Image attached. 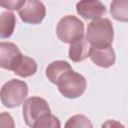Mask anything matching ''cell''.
<instances>
[{"label":"cell","mask_w":128,"mask_h":128,"mask_svg":"<svg viewBox=\"0 0 128 128\" xmlns=\"http://www.w3.org/2000/svg\"><path fill=\"white\" fill-rule=\"evenodd\" d=\"M114 38L112 22L108 18H99L91 21L87 26L86 39L91 46H111Z\"/></svg>","instance_id":"1"},{"label":"cell","mask_w":128,"mask_h":128,"mask_svg":"<svg viewBox=\"0 0 128 128\" xmlns=\"http://www.w3.org/2000/svg\"><path fill=\"white\" fill-rule=\"evenodd\" d=\"M56 85L65 98L75 99L85 92L87 82L83 75L73 71V69H69L58 78Z\"/></svg>","instance_id":"2"},{"label":"cell","mask_w":128,"mask_h":128,"mask_svg":"<svg viewBox=\"0 0 128 128\" xmlns=\"http://www.w3.org/2000/svg\"><path fill=\"white\" fill-rule=\"evenodd\" d=\"M28 95V85L25 81L11 79L0 90V100L7 108H15L24 103Z\"/></svg>","instance_id":"3"},{"label":"cell","mask_w":128,"mask_h":128,"mask_svg":"<svg viewBox=\"0 0 128 128\" xmlns=\"http://www.w3.org/2000/svg\"><path fill=\"white\" fill-rule=\"evenodd\" d=\"M56 34L59 40L71 44L84 37V23L76 16L66 15L59 20L56 26Z\"/></svg>","instance_id":"4"},{"label":"cell","mask_w":128,"mask_h":128,"mask_svg":"<svg viewBox=\"0 0 128 128\" xmlns=\"http://www.w3.org/2000/svg\"><path fill=\"white\" fill-rule=\"evenodd\" d=\"M48 113H51V109L47 101L41 97L33 96L24 102L23 118L26 125L29 127H33L35 122Z\"/></svg>","instance_id":"5"},{"label":"cell","mask_w":128,"mask_h":128,"mask_svg":"<svg viewBox=\"0 0 128 128\" xmlns=\"http://www.w3.org/2000/svg\"><path fill=\"white\" fill-rule=\"evenodd\" d=\"M21 20L27 24H40L46 15L45 5L40 0H25L21 8L18 9Z\"/></svg>","instance_id":"6"},{"label":"cell","mask_w":128,"mask_h":128,"mask_svg":"<svg viewBox=\"0 0 128 128\" xmlns=\"http://www.w3.org/2000/svg\"><path fill=\"white\" fill-rule=\"evenodd\" d=\"M76 11L85 20H95L101 18L107 10L100 0H80L76 4Z\"/></svg>","instance_id":"7"},{"label":"cell","mask_w":128,"mask_h":128,"mask_svg":"<svg viewBox=\"0 0 128 128\" xmlns=\"http://www.w3.org/2000/svg\"><path fill=\"white\" fill-rule=\"evenodd\" d=\"M91 61L99 67L102 68H109L115 64V52L112 46H105V47H90L89 56Z\"/></svg>","instance_id":"8"},{"label":"cell","mask_w":128,"mask_h":128,"mask_svg":"<svg viewBox=\"0 0 128 128\" xmlns=\"http://www.w3.org/2000/svg\"><path fill=\"white\" fill-rule=\"evenodd\" d=\"M22 55L18 46L11 42H0V67L12 71L17 59Z\"/></svg>","instance_id":"9"},{"label":"cell","mask_w":128,"mask_h":128,"mask_svg":"<svg viewBox=\"0 0 128 128\" xmlns=\"http://www.w3.org/2000/svg\"><path fill=\"white\" fill-rule=\"evenodd\" d=\"M90 47L91 45L85 36L71 43L68 51V56L70 60H72L73 62H81L85 60L89 56Z\"/></svg>","instance_id":"10"},{"label":"cell","mask_w":128,"mask_h":128,"mask_svg":"<svg viewBox=\"0 0 128 128\" xmlns=\"http://www.w3.org/2000/svg\"><path fill=\"white\" fill-rule=\"evenodd\" d=\"M12 71L20 77H30L37 72V63L34 59L22 54L15 62Z\"/></svg>","instance_id":"11"},{"label":"cell","mask_w":128,"mask_h":128,"mask_svg":"<svg viewBox=\"0 0 128 128\" xmlns=\"http://www.w3.org/2000/svg\"><path fill=\"white\" fill-rule=\"evenodd\" d=\"M72 69L71 65L64 60H56L51 62L47 67H46V77L48 78V80L53 83L56 84L58 78L67 70Z\"/></svg>","instance_id":"12"},{"label":"cell","mask_w":128,"mask_h":128,"mask_svg":"<svg viewBox=\"0 0 128 128\" xmlns=\"http://www.w3.org/2000/svg\"><path fill=\"white\" fill-rule=\"evenodd\" d=\"M16 17L11 11L0 13V38H9L15 29Z\"/></svg>","instance_id":"13"},{"label":"cell","mask_w":128,"mask_h":128,"mask_svg":"<svg viewBox=\"0 0 128 128\" xmlns=\"http://www.w3.org/2000/svg\"><path fill=\"white\" fill-rule=\"evenodd\" d=\"M112 17L121 22L128 21V0H113L110 4Z\"/></svg>","instance_id":"14"},{"label":"cell","mask_w":128,"mask_h":128,"mask_svg":"<svg viewBox=\"0 0 128 128\" xmlns=\"http://www.w3.org/2000/svg\"><path fill=\"white\" fill-rule=\"evenodd\" d=\"M33 127L34 128H59L61 127V124L59 119L55 115L48 113L44 115L42 118H40L37 122H35Z\"/></svg>","instance_id":"15"},{"label":"cell","mask_w":128,"mask_h":128,"mask_svg":"<svg viewBox=\"0 0 128 128\" xmlns=\"http://www.w3.org/2000/svg\"><path fill=\"white\" fill-rule=\"evenodd\" d=\"M65 127H93L91 121L89 118H87L84 115H74L68 119V121L65 124Z\"/></svg>","instance_id":"16"},{"label":"cell","mask_w":128,"mask_h":128,"mask_svg":"<svg viewBox=\"0 0 128 128\" xmlns=\"http://www.w3.org/2000/svg\"><path fill=\"white\" fill-rule=\"evenodd\" d=\"M25 0H0V7L7 9L8 11L18 10L24 4Z\"/></svg>","instance_id":"17"},{"label":"cell","mask_w":128,"mask_h":128,"mask_svg":"<svg viewBox=\"0 0 128 128\" xmlns=\"http://www.w3.org/2000/svg\"><path fill=\"white\" fill-rule=\"evenodd\" d=\"M14 126H15L14 120L9 113H7V112L0 113V127L13 128Z\"/></svg>","instance_id":"18"}]
</instances>
